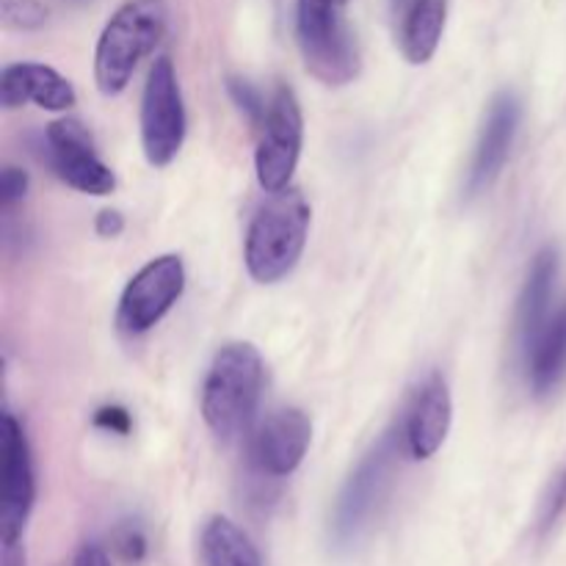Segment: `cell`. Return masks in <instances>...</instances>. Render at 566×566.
<instances>
[{"instance_id":"6da1fadb","label":"cell","mask_w":566,"mask_h":566,"mask_svg":"<svg viewBox=\"0 0 566 566\" xmlns=\"http://www.w3.org/2000/svg\"><path fill=\"white\" fill-rule=\"evenodd\" d=\"M265 365L252 343H227L202 385V418L219 440L247 434L263 396Z\"/></svg>"},{"instance_id":"7a4b0ae2","label":"cell","mask_w":566,"mask_h":566,"mask_svg":"<svg viewBox=\"0 0 566 566\" xmlns=\"http://www.w3.org/2000/svg\"><path fill=\"white\" fill-rule=\"evenodd\" d=\"M310 202L298 188L269 193L247 230L243 260L247 271L260 285L285 280L302 260L310 232Z\"/></svg>"},{"instance_id":"3957f363","label":"cell","mask_w":566,"mask_h":566,"mask_svg":"<svg viewBox=\"0 0 566 566\" xmlns=\"http://www.w3.org/2000/svg\"><path fill=\"white\" fill-rule=\"evenodd\" d=\"M169 25L166 0H125L105 22L94 50V81L105 97L127 88L138 61L147 59Z\"/></svg>"},{"instance_id":"277c9868","label":"cell","mask_w":566,"mask_h":566,"mask_svg":"<svg viewBox=\"0 0 566 566\" xmlns=\"http://www.w3.org/2000/svg\"><path fill=\"white\" fill-rule=\"evenodd\" d=\"M401 446L407 448L403 429H390L387 434L379 437V442L359 459L354 473L348 475L340 495H337L335 512H332L329 539L335 551L346 553L357 547V542L363 539L370 520L379 512L381 501H385L387 490H390V479Z\"/></svg>"},{"instance_id":"5b68a950","label":"cell","mask_w":566,"mask_h":566,"mask_svg":"<svg viewBox=\"0 0 566 566\" xmlns=\"http://www.w3.org/2000/svg\"><path fill=\"white\" fill-rule=\"evenodd\" d=\"M346 0H296V33L304 64L326 86L354 81L359 70L357 44L343 20Z\"/></svg>"},{"instance_id":"8992f818","label":"cell","mask_w":566,"mask_h":566,"mask_svg":"<svg viewBox=\"0 0 566 566\" xmlns=\"http://www.w3.org/2000/svg\"><path fill=\"white\" fill-rule=\"evenodd\" d=\"M186 103L180 81L169 55L155 59L149 66L142 94V147L149 166H169L186 142Z\"/></svg>"},{"instance_id":"52a82bcc","label":"cell","mask_w":566,"mask_h":566,"mask_svg":"<svg viewBox=\"0 0 566 566\" xmlns=\"http://www.w3.org/2000/svg\"><path fill=\"white\" fill-rule=\"evenodd\" d=\"M304 116L296 92L287 83L276 86L269 108L260 122V142L254 153L258 182L265 193H276L291 186V177L302 158Z\"/></svg>"},{"instance_id":"ba28073f","label":"cell","mask_w":566,"mask_h":566,"mask_svg":"<svg viewBox=\"0 0 566 566\" xmlns=\"http://www.w3.org/2000/svg\"><path fill=\"white\" fill-rule=\"evenodd\" d=\"M186 291V269L177 254H160L149 260L122 291L116 307V326L122 335H144L164 321V315L180 302Z\"/></svg>"},{"instance_id":"9c48e42d","label":"cell","mask_w":566,"mask_h":566,"mask_svg":"<svg viewBox=\"0 0 566 566\" xmlns=\"http://www.w3.org/2000/svg\"><path fill=\"white\" fill-rule=\"evenodd\" d=\"M44 160L59 180L92 197H108L116 188V175L97 155L88 127L77 119L50 122L42 136Z\"/></svg>"},{"instance_id":"30bf717a","label":"cell","mask_w":566,"mask_h":566,"mask_svg":"<svg viewBox=\"0 0 566 566\" xmlns=\"http://www.w3.org/2000/svg\"><path fill=\"white\" fill-rule=\"evenodd\" d=\"M36 501V475L33 453L25 429L11 412L3 415V506H0V531L3 545L20 542L22 528L31 517Z\"/></svg>"},{"instance_id":"8fae6325","label":"cell","mask_w":566,"mask_h":566,"mask_svg":"<svg viewBox=\"0 0 566 566\" xmlns=\"http://www.w3.org/2000/svg\"><path fill=\"white\" fill-rule=\"evenodd\" d=\"M313 423L302 409H276L258 426L249 446V459L269 479H285L307 457Z\"/></svg>"},{"instance_id":"7c38bea8","label":"cell","mask_w":566,"mask_h":566,"mask_svg":"<svg viewBox=\"0 0 566 566\" xmlns=\"http://www.w3.org/2000/svg\"><path fill=\"white\" fill-rule=\"evenodd\" d=\"M520 122H523V105H520L517 94L501 92L490 103V111L484 116V125H481L479 144H475L473 160H470L468 171V193L486 191L492 182L497 180V175L506 166L509 153L514 147V138H517Z\"/></svg>"},{"instance_id":"4fadbf2b","label":"cell","mask_w":566,"mask_h":566,"mask_svg":"<svg viewBox=\"0 0 566 566\" xmlns=\"http://www.w3.org/2000/svg\"><path fill=\"white\" fill-rule=\"evenodd\" d=\"M453 420V398L446 376L440 370L426 376L420 387L415 390L412 403L403 418V442L407 453L412 459H431L448 440Z\"/></svg>"},{"instance_id":"5bb4252c","label":"cell","mask_w":566,"mask_h":566,"mask_svg":"<svg viewBox=\"0 0 566 566\" xmlns=\"http://www.w3.org/2000/svg\"><path fill=\"white\" fill-rule=\"evenodd\" d=\"M77 94L72 83L53 66L36 61L9 64L0 75V103L14 111L25 103H36L44 111H70Z\"/></svg>"},{"instance_id":"9a60e30c","label":"cell","mask_w":566,"mask_h":566,"mask_svg":"<svg viewBox=\"0 0 566 566\" xmlns=\"http://www.w3.org/2000/svg\"><path fill=\"white\" fill-rule=\"evenodd\" d=\"M558 280V252L553 247L542 249L534 258V265L528 271L523 293L517 302V337L523 354L528 352L531 343L539 337L545 324L551 321V302Z\"/></svg>"},{"instance_id":"2e32d148","label":"cell","mask_w":566,"mask_h":566,"mask_svg":"<svg viewBox=\"0 0 566 566\" xmlns=\"http://www.w3.org/2000/svg\"><path fill=\"white\" fill-rule=\"evenodd\" d=\"M528 381L536 396H551L566 376V304L539 332L525 352Z\"/></svg>"},{"instance_id":"e0dca14e","label":"cell","mask_w":566,"mask_h":566,"mask_svg":"<svg viewBox=\"0 0 566 566\" xmlns=\"http://www.w3.org/2000/svg\"><path fill=\"white\" fill-rule=\"evenodd\" d=\"M446 17L448 0H409L401 25V50L409 64L434 59L446 31Z\"/></svg>"},{"instance_id":"ac0fdd59","label":"cell","mask_w":566,"mask_h":566,"mask_svg":"<svg viewBox=\"0 0 566 566\" xmlns=\"http://www.w3.org/2000/svg\"><path fill=\"white\" fill-rule=\"evenodd\" d=\"M205 566H263L254 542L227 517H210L202 531Z\"/></svg>"},{"instance_id":"d6986e66","label":"cell","mask_w":566,"mask_h":566,"mask_svg":"<svg viewBox=\"0 0 566 566\" xmlns=\"http://www.w3.org/2000/svg\"><path fill=\"white\" fill-rule=\"evenodd\" d=\"M3 22L14 31H36L48 22V9L39 0H3Z\"/></svg>"},{"instance_id":"ffe728a7","label":"cell","mask_w":566,"mask_h":566,"mask_svg":"<svg viewBox=\"0 0 566 566\" xmlns=\"http://www.w3.org/2000/svg\"><path fill=\"white\" fill-rule=\"evenodd\" d=\"M566 512V470L556 475L547 486L545 497H542V506H539V534H547V531L556 528V523L562 520V514Z\"/></svg>"},{"instance_id":"44dd1931","label":"cell","mask_w":566,"mask_h":566,"mask_svg":"<svg viewBox=\"0 0 566 566\" xmlns=\"http://www.w3.org/2000/svg\"><path fill=\"white\" fill-rule=\"evenodd\" d=\"M227 88H230V94H232V99H235L238 108H241L249 119L258 122L260 125L265 116V108H269V103L263 99V94H260L252 83L243 81V77H230V81H227Z\"/></svg>"},{"instance_id":"7402d4cb","label":"cell","mask_w":566,"mask_h":566,"mask_svg":"<svg viewBox=\"0 0 566 566\" xmlns=\"http://www.w3.org/2000/svg\"><path fill=\"white\" fill-rule=\"evenodd\" d=\"M116 553H119L125 562H142V558L147 556V536H144V531L130 523L122 525V528L116 531Z\"/></svg>"},{"instance_id":"603a6c76","label":"cell","mask_w":566,"mask_h":566,"mask_svg":"<svg viewBox=\"0 0 566 566\" xmlns=\"http://www.w3.org/2000/svg\"><path fill=\"white\" fill-rule=\"evenodd\" d=\"M28 171H22L20 166H6L3 177H0V202L3 208H14L17 202H22L28 193Z\"/></svg>"},{"instance_id":"cb8c5ba5","label":"cell","mask_w":566,"mask_h":566,"mask_svg":"<svg viewBox=\"0 0 566 566\" xmlns=\"http://www.w3.org/2000/svg\"><path fill=\"white\" fill-rule=\"evenodd\" d=\"M94 426L103 431H111V434L127 437L133 429V418L125 407L108 403V407H99L97 412H94Z\"/></svg>"},{"instance_id":"d4e9b609","label":"cell","mask_w":566,"mask_h":566,"mask_svg":"<svg viewBox=\"0 0 566 566\" xmlns=\"http://www.w3.org/2000/svg\"><path fill=\"white\" fill-rule=\"evenodd\" d=\"M94 230H97L99 238H119L122 230H125V216L119 210H99Z\"/></svg>"},{"instance_id":"484cf974","label":"cell","mask_w":566,"mask_h":566,"mask_svg":"<svg viewBox=\"0 0 566 566\" xmlns=\"http://www.w3.org/2000/svg\"><path fill=\"white\" fill-rule=\"evenodd\" d=\"M72 566H111V558L103 547L86 545V547H81V553H77Z\"/></svg>"},{"instance_id":"4316f807","label":"cell","mask_w":566,"mask_h":566,"mask_svg":"<svg viewBox=\"0 0 566 566\" xmlns=\"http://www.w3.org/2000/svg\"><path fill=\"white\" fill-rule=\"evenodd\" d=\"M3 566H25V556H22V551L17 542L3 545Z\"/></svg>"},{"instance_id":"83f0119b","label":"cell","mask_w":566,"mask_h":566,"mask_svg":"<svg viewBox=\"0 0 566 566\" xmlns=\"http://www.w3.org/2000/svg\"><path fill=\"white\" fill-rule=\"evenodd\" d=\"M390 3H392V9H396V11H401V9H407V6H409V0H390Z\"/></svg>"}]
</instances>
